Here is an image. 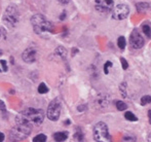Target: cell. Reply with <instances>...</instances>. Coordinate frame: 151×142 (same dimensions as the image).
Here are the masks:
<instances>
[{"mask_svg":"<svg viewBox=\"0 0 151 142\" xmlns=\"http://www.w3.org/2000/svg\"><path fill=\"white\" fill-rule=\"evenodd\" d=\"M32 125L22 118L20 115L16 117V126L10 131V139L12 141H22L31 134Z\"/></svg>","mask_w":151,"mask_h":142,"instance_id":"6da1fadb","label":"cell"},{"mask_svg":"<svg viewBox=\"0 0 151 142\" xmlns=\"http://www.w3.org/2000/svg\"><path fill=\"white\" fill-rule=\"evenodd\" d=\"M31 25L34 32L38 35H43L45 33H52L54 31V25L43 14H34L31 18Z\"/></svg>","mask_w":151,"mask_h":142,"instance_id":"7a4b0ae2","label":"cell"},{"mask_svg":"<svg viewBox=\"0 0 151 142\" xmlns=\"http://www.w3.org/2000/svg\"><path fill=\"white\" fill-rule=\"evenodd\" d=\"M19 115L24 118L26 122L31 124L32 126H40L43 123L44 112L42 109L37 108H27L23 112H21Z\"/></svg>","mask_w":151,"mask_h":142,"instance_id":"3957f363","label":"cell"},{"mask_svg":"<svg viewBox=\"0 0 151 142\" xmlns=\"http://www.w3.org/2000/svg\"><path fill=\"white\" fill-rule=\"evenodd\" d=\"M19 20H20V12L18 6L14 4L8 5L2 17V22L7 26V28L14 29L19 23Z\"/></svg>","mask_w":151,"mask_h":142,"instance_id":"277c9868","label":"cell"},{"mask_svg":"<svg viewBox=\"0 0 151 142\" xmlns=\"http://www.w3.org/2000/svg\"><path fill=\"white\" fill-rule=\"evenodd\" d=\"M93 139H95V141L111 140V137L108 132V127L105 123L100 122L93 127Z\"/></svg>","mask_w":151,"mask_h":142,"instance_id":"5b68a950","label":"cell"},{"mask_svg":"<svg viewBox=\"0 0 151 142\" xmlns=\"http://www.w3.org/2000/svg\"><path fill=\"white\" fill-rule=\"evenodd\" d=\"M61 114V103L59 100H54L50 103L47 108V111H46V116L48 117V120H52V122H56L60 118Z\"/></svg>","mask_w":151,"mask_h":142,"instance_id":"8992f818","label":"cell"},{"mask_svg":"<svg viewBox=\"0 0 151 142\" xmlns=\"http://www.w3.org/2000/svg\"><path fill=\"white\" fill-rule=\"evenodd\" d=\"M111 103V97L108 94H99L93 100V105L95 108L98 110H105L106 108L109 107Z\"/></svg>","mask_w":151,"mask_h":142,"instance_id":"52a82bcc","label":"cell"},{"mask_svg":"<svg viewBox=\"0 0 151 142\" xmlns=\"http://www.w3.org/2000/svg\"><path fill=\"white\" fill-rule=\"evenodd\" d=\"M129 14V8L125 4H118L117 6L113 7V9H112V18L118 21L127 19Z\"/></svg>","mask_w":151,"mask_h":142,"instance_id":"ba28073f","label":"cell"},{"mask_svg":"<svg viewBox=\"0 0 151 142\" xmlns=\"http://www.w3.org/2000/svg\"><path fill=\"white\" fill-rule=\"evenodd\" d=\"M114 6L113 0H95V7L101 14H108L112 12Z\"/></svg>","mask_w":151,"mask_h":142,"instance_id":"9c48e42d","label":"cell"},{"mask_svg":"<svg viewBox=\"0 0 151 142\" xmlns=\"http://www.w3.org/2000/svg\"><path fill=\"white\" fill-rule=\"evenodd\" d=\"M129 44L134 50H139L144 45V38L143 36L138 32V30H134L129 36Z\"/></svg>","mask_w":151,"mask_h":142,"instance_id":"30bf717a","label":"cell"},{"mask_svg":"<svg viewBox=\"0 0 151 142\" xmlns=\"http://www.w3.org/2000/svg\"><path fill=\"white\" fill-rule=\"evenodd\" d=\"M37 58V50L34 46H29L23 52L22 59L26 63H33Z\"/></svg>","mask_w":151,"mask_h":142,"instance_id":"8fae6325","label":"cell"},{"mask_svg":"<svg viewBox=\"0 0 151 142\" xmlns=\"http://www.w3.org/2000/svg\"><path fill=\"white\" fill-rule=\"evenodd\" d=\"M68 138L67 132H57L54 134V139L56 141H65Z\"/></svg>","mask_w":151,"mask_h":142,"instance_id":"7c38bea8","label":"cell"},{"mask_svg":"<svg viewBox=\"0 0 151 142\" xmlns=\"http://www.w3.org/2000/svg\"><path fill=\"white\" fill-rule=\"evenodd\" d=\"M136 8H137L138 12H146L149 8V4L146 2H140V3L136 4Z\"/></svg>","mask_w":151,"mask_h":142,"instance_id":"4fadbf2b","label":"cell"},{"mask_svg":"<svg viewBox=\"0 0 151 142\" xmlns=\"http://www.w3.org/2000/svg\"><path fill=\"white\" fill-rule=\"evenodd\" d=\"M55 54L57 55V56H59L60 58H65L66 55H67V50H65V48H63V46H59V48H57L56 52H55Z\"/></svg>","mask_w":151,"mask_h":142,"instance_id":"5bb4252c","label":"cell"},{"mask_svg":"<svg viewBox=\"0 0 151 142\" xmlns=\"http://www.w3.org/2000/svg\"><path fill=\"white\" fill-rule=\"evenodd\" d=\"M142 30H143L144 34L147 36L148 38H151V27L149 24L145 23V24L142 25Z\"/></svg>","mask_w":151,"mask_h":142,"instance_id":"9a60e30c","label":"cell"},{"mask_svg":"<svg viewBox=\"0 0 151 142\" xmlns=\"http://www.w3.org/2000/svg\"><path fill=\"white\" fill-rule=\"evenodd\" d=\"M124 117L127 118V120H131V122H137V120H138V117L132 111L125 112V113H124Z\"/></svg>","mask_w":151,"mask_h":142,"instance_id":"2e32d148","label":"cell"},{"mask_svg":"<svg viewBox=\"0 0 151 142\" xmlns=\"http://www.w3.org/2000/svg\"><path fill=\"white\" fill-rule=\"evenodd\" d=\"M117 45H118V48H119L120 50H124V48H125V45H127V40H125V38L123 37V36L118 37Z\"/></svg>","mask_w":151,"mask_h":142,"instance_id":"e0dca14e","label":"cell"},{"mask_svg":"<svg viewBox=\"0 0 151 142\" xmlns=\"http://www.w3.org/2000/svg\"><path fill=\"white\" fill-rule=\"evenodd\" d=\"M127 82H125V81H123L122 84H120V86H119V91H120L121 95H122V97H124V98H127Z\"/></svg>","mask_w":151,"mask_h":142,"instance_id":"ac0fdd59","label":"cell"},{"mask_svg":"<svg viewBox=\"0 0 151 142\" xmlns=\"http://www.w3.org/2000/svg\"><path fill=\"white\" fill-rule=\"evenodd\" d=\"M48 92V88L46 86V84L44 82H41L38 86V93L39 94H46Z\"/></svg>","mask_w":151,"mask_h":142,"instance_id":"d6986e66","label":"cell"},{"mask_svg":"<svg viewBox=\"0 0 151 142\" xmlns=\"http://www.w3.org/2000/svg\"><path fill=\"white\" fill-rule=\"evenodd\" d=\"M46 136L44 134H38L37 136H35L33 138V142H45L46 141Z\"/></svg>","mask_w":151,"mask_h":142,"instance_id":"ffe728a7","label":"cell"},{"mask_svg":"<svg viewBox=\"0 0 151 142\" xmlns=\"http://www.w3.org/2000/svg\"><path fill=\"white\" fill-rule=\"evenodd\" d=\"M140 103H141L142 106H145V105L149 104V103H151V96H143L141 98V101H140Z\"/></svg>","mask_w":151,"mask_h":142,"instance_id":"44dd1931","label":"cell"},{"mask_svg":"<svg viewBox=\"0 0 151 142\" xmlns=\"http://www.w3.org/2000/svg\"><path fill=\"white\" fill-rule=\"evenodd\" d=\"M116 108H117L119 111H123L127 108V105L125 104L122 101H116Z\"/></svg>","mask_w":151,"mask_h":142,"instance_id":"7402d4cb","label":"cell"},{"mask_svg":"<svg viewBox=\"0 0 151 142\" xmlns=\"http://www.w3.org/2000/svg\"><path fill=\"white\" fill-rule=\"evenodd\" d=\"M83 133L81 132V130H78L76 131V133L74 134V139L76 141H83Z\"/></svg>","mask_w":151,"mask_h":142,"instance_id":"603a6c76","label":"cell"},{"mask_svg":"<svg viewBox=\"0 0 151 142\" xmlns=\"http://www.w3.org/2000/svg\"><path fill=\"white\" fill-rule=\"evenodd\" d=\"M6 36H7V34H6V30L3 28V27H0V39L5 40Z\"/></svg>","mask_w":151,"mask_h":142,"instance_id":"cb8c5ba5","label":"cell"},{"mask_svg":"<svg viewBox=\"0 0 151 142\" xmlns=\"http://www.w3.org/2000/svg\"><path fill=\"white\" fill-rule=\"evenodd\" d=\"M110 67H112V63L110 62V61H107V62L105 63V65H104V72H105V74L109 73Z\"/></svg>","mask_w":151,"mask_h":142,"instance_id":"d4e9b609","label":"cell"},{"mask_svg":"<svg viewBox=\"0 0 151 142\" xmlns=\"http://www.w3.org/2000/svg\"><path fill=\"white\" fill-rule=\"evenodd\" d=\"M120 62H121V64H122V68L124 69V70H127V67H129V63H127V61L125 60V59L121 58L120 59Z\"/></svg>","mask_w":151,"mask_h":142,"instance_id":"484cf974","label":"cell"},{"mask_svg":"<svg viewBox=\"0 0 151 142\" xmlns=\"http://www.w3.org/2000/svg\"><path fill=\"white\" fill-rule=\"evenodd\" d=\"M0 63H1V65H2V67H3V69H2V71L3 72H6L7 71V63H6V61L5 60H1L0 61Z\"/></svg>","mask_w":151,"mask_h":142,"instance_id":"4316f807","label":"cell"},{"mask_svg":"<svg viewBox=\"0 0 151 142\" xmlns=\"http://www.w3.org/2000/svg\"><path fill=\"white\" fill-rule=\"evenodd\" d=\"M0 110L3 112L4 114H6V107H5V104L0 100Z\"/></svg>","mask_w":151,"mask_h":142,"instance_id":"83f0119b","label":"cell"},{"mask_svg":"<svg viewBox=\"0 0 151 142\" xmlns=\"http://www.w3.org/2000/svg\"><path fill=\"white\" fill-rule=\"evenodd\" d=\"M123 140L124 141H136L135 138H131V137H124L123 138Z\"/></svg>","mask_w":151,"mask_h":142,"instance_id":"f1b7e54d","label":"cell"},{"mask_svg":"<svg viewBox=\"0 0 151 142\" xmlns=\"http://www.w3.org/2000/svg\"><path fill=\"white\" fill-rule=\"evenodd\" d=\"M58 1L62 4H67V3H69L71 0H58Z\"/></svg>","mask_w":151,"mask_h":142,"instance_id":"f546056e","label":"cell"},{"mask_svg":"<svg viewBox=\"0 0 151 142\" xmlns=\"http://www.w3.org/2000/svg\"><path fill=\"white\" fill-rule=\"evenodd\" d=\"M86 108V105H80V106H78L77 109H78V111H82V110H84Z\"/></svg>","mask_w":151,"mask_h":142,"instance_id":"4dcf8cb0","label":"cell"},{"mask_svg":"<svg viewBox=\"0 0 151 142\" xmlns=\"http://www.w3.org/2000/svg\"><path fill=\"white\" fill-rule=\"evenodd\" d=\"M4 139H5V136H4V134L0 132V142H2V141L4 140Z\"/></svg>","mask_w":151,"mask_h":142,"instance_id":"1f68e13d","label":"cell"},{"mask_svg":"<svg viewBox=\"0 0 151 142\" xmlns=\"http://www.w3.org/2000/svg\"><path fill=\"white\" fill-rule=\"evenodd\" d=\"M66 18V12H63V14H61V17H60V19L61 20H64V19Z\"/></svg>","mask_w":151,"mask_h":142,"instance_id":"d6a6232c","label":"cell"},{"mask_svg":"<svg viewBox=\"0 0 151 142\" xmlns=\"http://www.w3.org/2000/svg\"><path fill=\"white\" fill-rule=\"evenodd\" d=\"M148 118H149V123L151 124V110L148 111Z\"/></svg>","mask_w":151,"mask_h":142,"instance_id":"836d02e7","label":"cell"},{"mask_svg":"<svg viewBox=\"0 0 151 142\" xmlns=\"http://www.w3.org/2000/svg\"><path fill=\"white\" fill-rule=\"evenodd\" d=\"M148 141H151V133L149 134V136H148Z\"/></svg>","mask_w":151,"mask_h":142,"instance_id":"e575fe53","label":"cell"},{"mask_svg":"<svg viewBox=\"0 0 151 142\" xmlns=\"http://www.w3.org/2000/svg\"><path fill=\"white\" fill-rule=\"evenodd\" d=\"M2 55H3V52H2V50H0V57H1V56H2Z\"/></svg>","mask_w":151,"mask_h":142,"instance_id":"d590c367","label":"cell"},{"mask_svg":"<svg viewBox=\"0 0 151 142\" xmlns=\"http://www.w3.org/2000/svg\"><path fill=\"white\" fill-rule=\"evenodd\" d=\"M0 72H2V70H1V69H0Z\"/></svg>","mask_w":151,"mask_h":142,"instance_id":"8d00e7d4","label":"cell"}]
</instances>
